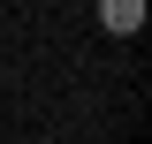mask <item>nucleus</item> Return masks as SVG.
<instances>
[{
    "instance_id": "nucleus-1",
    "label": "nucleus",
    "mask_w": 152,
    "mask_h": 144,
    "mask_svg": "<svg viewBox=\"0 0 152 144\" xmlns=\"http://www.w3.org/2000/svg\"><path fill=\"white\" fill-rule=\"evenodd\" d=\"M99 23H107L114 38H137V31H145V0H107V8H99Z\"/></svg>"
}]
</instances>
